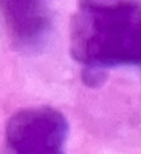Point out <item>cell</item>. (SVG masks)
Wrapping results in <instances>:
<instances>
[{
    "label": "cell",
    "mask_w": 141,
    "mask_h": 154,
    "mask_svg": "<svg viewBox=\"0 0 141 154\" xmlns=\"http://www.w3.org/2000/svg\"><path fill=\"white\" fill-rule=\"evenodd\" d=\"M70 51L85 69L141 66V3H79L70 28Z\"/></svg>",
    "instance_id": "6da1fadb"
},
{
    "label": "cell",
    "mask_w": 141,
    "mask_h": 154,
    "mask_svg": "<svg viewBox=\"0 0 141 154\" xmlns=\"http://www.w3.org/2000/svg\"><path fill=\"white\" fill-rule=\"evenodd\" d=\"M70 127L53 107H29L14 113L5 128L6 154H67Z\"/></svg>",
    "instance_id": "7a4b0ae2"
},
{
    "label": "cell",
    "mask_w": 141,
    "mask_h": 154,
    "mask_svg": "<svg viewBox=\"0 0 141 154\" xmlns=\"http://www.w3.org/2000/svg\"><path fill=\"white\" fill-rule=\"evenodd\" d=\"M2 11L15 46L32 49L41 45L50 26L47 0H2Z\"/></svg>",
    "instance_id": "3957f363"
}]
</instances>
